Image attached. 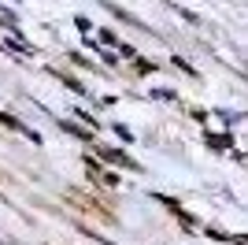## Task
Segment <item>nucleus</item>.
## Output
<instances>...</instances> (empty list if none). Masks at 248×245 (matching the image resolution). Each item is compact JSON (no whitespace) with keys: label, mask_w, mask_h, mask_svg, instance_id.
<instances>
[{"label":"nucleus","mask_w":248,"mask_h":245,"mask_svg":"<svg viewBox=\"0 0 248 245\" xmlns=\"http://www.w3.org/2000/svg\"><path fill=\"white\" fill-rule=\"evenodd\" d=\"M100 156H104L108 163H119V167H126V171H141V167H137V163L130 160L126 153H119V149H100Z\"/></svg>","instance_id":"obj_1"},{"label":"nucleus","mask_w":248,"mask_h":245,"mask_svg":"<svg viewBox=\"0 0 248 245\" xmlns=\"http://www.w3.org/2000/svg\"><path fill=\"white\" fill-rule=\"evenodd\" d=\"M63 130H67V134H74V138H82V141H93V134H89V130H82V126H74V122H63Z\"/></svg>","instance_id":"obj_2"},{"label":"nucleus","mask_w":248,"mask_h":245,"mask_svg":"<svg viewBox=\"0 0 248 245\" xmlns=\"http://www.w3.org/2000/svg\"><path fill=\"white\" fill-rule=\"evenodd\" d=\"M207 141L215 145V149H230V145H233V138H230V134H211Z\"/></svg>","instance_id":"obj_3"},{"label":"nucleus","mask_w":248,"mask_h":245,"mask_svg":"<svg viewBox=\"0 0 248 245\" xmlns=\"http://www.w3.org/2000/svg\"><path fill=\"white\" fill-rule=\"evenodd\" d=\"M0 122H4V126H11V130H22V122L15 119V115H8V112H0Z\"/></svg>","instance_id":"obj_4"}]
</instances>
